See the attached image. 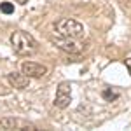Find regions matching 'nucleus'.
I'll return each instance as SVG.
<instances>
[{
	"mask_svg": "<svg viewBox=\"0 0 131 131\" xmlns=\"http://www.w3.org/2000/svg\"><path fill=\"white\" fill-rule=\"evenodd\" d=\"M7 81H9L10 86L16 88V89H26L28 84H30V77H26L23 72H12V73L7 75Z\"/></svg>",
	"mask_w": 131,
	"mask_h": 131,
	"instance_id": "423d86ee",
	"label": "nucleus"
},
{
	"mask_svg": "<svg viewBox=\"0 0 131 131\" xmlns=\"http://www.w3.org/2000/svg\"><path fill=\"white\" fill-rule=\"evenodd\" d=\"M0 10H2L4 14H12V12H14V5H12L10 2H2V4H0Z\"/></svg>",
	"mask_w": 131,
	"mask_h": 131,
	"instance_id": "6e6552de",
	"label": "nucleus"
},
{
	"mask_svg": "<svg viewBox=\"0 0 131 131\" xmlns=\"http://www.w3.org/2000/svg\"><path fill=\"white\" fill-rule=\"evenodd\" d=\"M21 72L30 79H42L47 73V67H44L40 63H35V61H25L21 65Z\"/></svg>",
	"mask_w": 131,
	"mask_h": 131,
	"instance_id": "20e7f679",
	"label": "nucleus"
},
{
	"mask_svg": "<svg viewBox=\"0 0 131 131\" xmlns=\"http://www.w3.org/2000/svg\"><path fill=\"white\" fill-rule=\"evenodd\" d=\"M16 126H18V121L14 117H4V119H0V128L2 129H14Z\"/></svg>",
	"mask_w": 131,
	"mask_h": 131,
	"instance_id": "0eeeda50",
	"label": "nucleus"
},
{
	"mask_svg": "<svg viewBox=\"0 0 131 131\" xmlns=\"http://www.w3.org/2000/svg\"><path fill=\"white\" fill-rule=\"evenodd\" d=\"M72 101V86L70 82H61L56 91V98H54V105L58 108H67Z\"/></svg>",
	"mask_w": 131,
	"mask_h": 131,
	"instance_id": "7ed1b4c3",
	"label": "nucleus"
},
{
	"mask_svg": "<svg viewBox=\"0 0 131 131\" xmlns=\"http://www.w3.org/2000/svg\"><path fill=\"white\" fill-rule=\"evenodd\" d=\"M56 33L60 37H67V39H81L84 37V26L79 21L70 19V18H63L56 23Z\"/></svg>",
	"mask_w": 131,
	"mask_h": 131,
	"instance_id": "f03ea898",
	"label": "nucleus"
},
{
	"mask_svg": "<svg viewBox=\"0 0 131 131\" xmlns=\"http://www.w3.org/2000/svg\"><path fill=\"white\" fill-rule=\"evenodd\" d=\"M10 44H12V49L18 54H21V56H30L39 47L37 40L28 31H14L10 35Z\"/></svg>",
	"mask_w": 131,
	"mask_h": 131,
	"instance_id": "f257e3e1",
	"label": "nucleus"
},
{
	"mask_svg": "<svg viewBox=\"0 0 131 131\" xmlns=\"http://www.w3.org/2000/svg\"><path fill=\"white\" fill-rule=\"evenodd\" d=\"M19 2H25V0H19Z\"/></svg>",
	"mask_w": 131,
	"mask_h": 131,
	"instance_id": "9b49d317",
	"label": "nucleus"
},
{
	"mask_svg": "<svg viewBox=\"0 0 131 131\" xmlns=\"http://www.w3.org/2000/svg\"><path fill=\"white\" fill-rule=\"evenodd\" d=\"M103 98H107V100H114V98H117V93H112V91L105 89V91H103Z\"/></svg>",
	"mask_w": 131,
	"mask_h": 131,
	"instance_id": "1a4fd4ad",
	"label": "nucleus"
},
{
	"mask_svg": "<svg viewBox=\"0 0 131 131\" xmlns=\"http://www.w3.org/2000/svg\"><path fill=\"white\" fill-rule=\"evenodd\" d=\"M126 67H128V70H129V73H131V58L126 60Z\"/></svg>",
	"mask_w": 131,
	"mask_h": 131,
	"instance_id": "9d476101",
	"label": "nucleus"
},
{
	"mask_svg": "<svg viewBox=\"0 0 131 131\" xmlns=\"http://www.w3.org/2000/svg\"><path fill=\"white\" fill-rule=\"evenodd\" d=\"M54 44L60 49L67 51V52H72V54H77V52L82 51V46L77 42V39H67V37H60L58 35V39H54Z\"/></svg>",
	"mask_w": 131,
	"mask_h": 131,
	"instance_id": "39448f33",
	"label": "nucleus"
}]
</instances>
